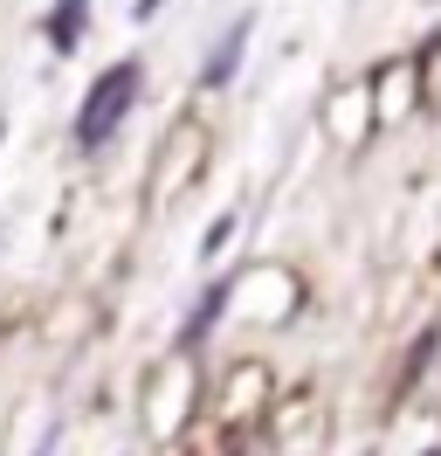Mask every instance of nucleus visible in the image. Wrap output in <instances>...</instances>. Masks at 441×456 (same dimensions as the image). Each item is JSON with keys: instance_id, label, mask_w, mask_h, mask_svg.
<instances>
[{"instance_id": "f257e3e1", "label": "nucleus", "mask_w": 441, "mask_h": 456, "mask_svg": "<svg viewBox=\"0 0 441 456\" xmlns=\"http://www.w3.org/2000/svg\"><path fill=\"white\" fill-rule=\"evenodd\" d=\"M132 97H138V62H117V69H104V77L90 84L83 118H76V145H83V152L110 145V132H117V125H124V111H132Z\"/></svg>"}, {"instance_id": "7ed1b4c3", "label": "nucleus", "mask_w": 441, "mask_h": 456, "mask_svg": "<svg viewBox=\"0 0 441 456\" xmlns=\"http://www.w3.org/2000/svg\"><path fill=\"white\" fill-rule=\"evenodd\" d=\"M83 21H90V0H55V14H49V42L69 56L83 42Z\"/></svg>"}, {"instance_id": "20e7f679", "label": "nucleus", "mask_w": 441, "mask_h": 456, "mask_svg": "<svg viewBox=\"0 0 441 456\" xmlns=\"http://www.w3.org/2000/svg\"><path fill=\"white\" fill-rule=\"evenodd\" d=\"M220 305H228V284H214L200 305H193V318H187V332H180V346H200V339H207V325H214Z\"/></svg>"}, {"instance_id": "f03ea898", "label": "nucleus", "mask_w": 441, "mask_h": 456, "mask_svg": "<svg viewBox=\"0 0 441 456\" xmlns=\"http://www.w3.org/2000/svg\"><path fill=\"white\" fill-rule=\"evenodd\" d=\"M248 28H255V21H235V28H228V42H214V56H207V69H200V84L214 90V84H228V77H235V69H242V42H248Z\"/></svg>"}]
</instances>
